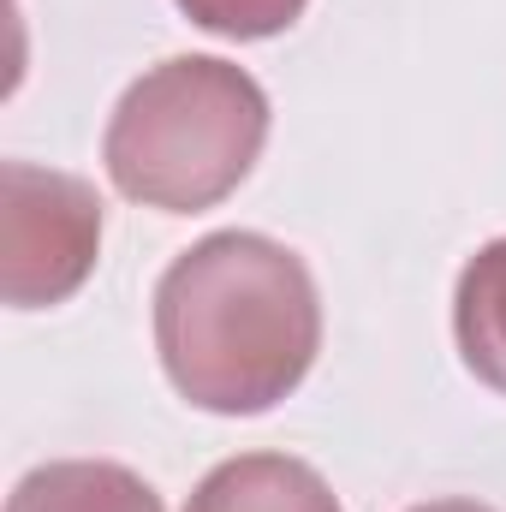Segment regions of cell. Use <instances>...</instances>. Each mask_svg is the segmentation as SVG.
<instances>
[{"label": "cell", "instance_id": "cell-1", "mask_svg": "<svg viewBox=\"0 0 506 512\" xmlns=\"http://www.w3.org/2000/svg\"><path fill=\"white\" fill-rule=\"evenodd\" d=\"M155 352L197 411H274L322 352V298L304 256L245 227L197 239L155 280Z\"/></svg>", "mask_w": 506, "mask_h": 512}, {"label": "cell", "instance_id": "cell-5", "mask_svg": "<svg viewBox=\"0 0 506 512\" xmlns=\"http://www.w3.org/2000/svg\"><path fill=\"white\" fill-rule=\"evenodd\" d=\"M6 512H167L161 495L114 459H54L18 477Z\"/></svg>", "mask_w": 506, "mask_h": 512}, {"label": "cell", "instance_id": "cell-7", "mask_svg": "<svg viewBox=\"0 0 506 512\" xmlns=\"http://www.w3.org/2000/svg\"><path fill=\"white\" fill-rule=\"evenodd\" d=\"M197 30L227 36V42H268L304 18L310 0H173Z\"/></svg>", "mask_w": 506, "mask_h": 512}, {"label": "cell", "instance_id": "cell-3", "mask_svg": "<svg viewBox=\"0 0 506 512\" xmlns=\"http://www.w3.org/2000/svg\"><path fill=\"white\" fill-rule=\"evenodd\" d=\"M102 256V197L78 173L0 161V298L12 310L66 304Z\"/></svg>", "mask_w": 506, "mask_h": 512}, {"label": "cell", "instance_id": "cell-8", "mask_svg": "<svg viewBox=\"0 0 506 512\" xmlns=\"http://www.w3.org/2000/svg\"><path fill=\"white\" fill-rule=\"evenodd\" d=\"M411 512H495V507H483V501H423V507H411Z\"/></svg>", "mask_w": 506, "mask_h": 512}, {"label": "cell", "instance_id": "cell-4", "mask_svg": "<svg viewBox=\"0 0 506 512\" xmlns=\"http://www.w3.org/2000/svg\"><path fill=\"white\" fill-rule=\"evenodd\" d=\"M185 512H346L328 477L292 453H239L221 459L191 495Z\"/></svg>", "mask_w": 506, "mask_h": 512}, {"label": "cell", "instance_id": "cell-6", "mask_svg": "<svg viewBox=\"0 0 506 512\" xmlns=\"http://www.w3.org/2000/svg\"><path fill=\"white\" fill-rule=\"evenodd\" d=\"M453 340L465 370L506 393V239H489L459 268L453 286Z\"/></svg>", "mask_w": 506, "mask_h": 512}, {"label": "cell", "instance_id": "cell-2", "mask_svg": "<svg viewBox=\"0 0 506 512\" xmlns=\"http://www.w3.org/2000/svg\"><path fill=\"white\" fill-rule=\"evenodd\" d=\"M268 143V90L221 54H173L131 78L102 131L114 191L161 209L203 215L251 179Z\"/></svg>", "mask_w": 506, "mask_h": 512}]
</instances>
